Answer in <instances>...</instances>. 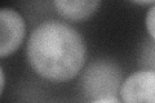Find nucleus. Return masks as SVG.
Here are the masks:
<instances>
[{
  "mask_svg": "<svg viewBox=\"0 0 155 103\" xmlns=\"http://www.w3.org/2000/svg\"><path fill=\"white\" fill-rule=\"evenodd\" d=\"M27 61L38 75L52 81H67L84 66L87 48L75 28L62 22H44L27 43Z\"/></svg>",
  "mask_w": 155,
  "mask_h": 103,
  "instance_id": "nucleus-1",
  "label": "nucleus"
},
{
  "mask_svg": "<svg viewBox=\"0 0 155 103\" xmlns=\"http://www.w3.org/2000/svg\"><path fill=\"white\" fill-rule=\"evenodd\" d=\"M123 73L113 61L97 60L92 62L80 76L81 93L92 101L107 97H116L122 88Z\"/></svg>",
  "mask_w": 155,
  "mask_h": 103,
  "instance_id": "nucleus-2",
  "label": "nucleus"
},
{
  "mask_svg": "<svg viewBox=\"0 0 155 103\" xmlns=\"http://www.w3.org/2000/svg\"><path fill=\"white\" fill-rule=\"evenodd\" d=\"M26 26L22 16L12 8L0 11V57L13 54L25 37Z\"/></svg>",
  "mask_w": 155,
  "mask_h": 103,
  "instance_id": "nucleus-3",
  "label": "nucleus"
},
{
  "mask_svg": "<svg viewBox=\"0 0 155 103\" xmlns=\"http://www.w3.org/2000/svg\"><path fill=\"white\" fill-rule=\"evenodd\" d=\"M123 103H155V72L141 70L128 76L120 88Z\"/></svg>",
  "mask_w": 155,
  "mask_h": 103,
  "instance_id": "nucleus-4",
  "label": "nucleus"
},
{
  "mask_svg": "<svg viewBox=\"0 0 155 103\" xmlns=\"http://www.w3.org/2000/svg\"><path fill=\"white\" fill-rule=\"evenodd\" d=\"M101 5L98 0H57L54 2V7L65 19L69 21H84L89 18L92 14Z\"/></svg>",
  "mask_w": 155,
  "mask_h": 103,
  "instance_id": "nucleus-5",
  "label": "nucleus"
},
{
  "mask_svg": "<svg viewBox=\"0 0 155 103\" xmlns=\"http://www.w3.org/2000/svg\"><path fill=\"white\" fill-rule=\"evenodd\" d=\"M138 65L142 70L155 72V40H146L140 53Z\"/></svg>",
  "mask_w": 155,
  "mask_h": 103,
  "instance_id": "nucleus-6",
  "label": "nucleus"
},
{
  "mask_svg": "<svg viewBox=\"0 0 155 103\" xmlns=\"http://www.w3.org/2000/svg\"><path fill=\"white\" fill-rule=\"evenodd\" d=\"M146 28L151 39L155 40V4L149 9L146 14Z\"/></svg>",
  "mask_w": 155,
  "mask_h": 103,
  "instance_id": "nucleus-7",
  "label": "nucleus"
},
{
  "mask_svg": "<svg viewBox=\"0 0 155 103\" xmlns=\"http://www.w3.org/2000/svg\"><path fill=\"white\" fill-rule=\"evenodd\" d=\"M92 103H122L116 97H107V98H101V99L92 101Z\"/></svg>",
  "mask_w": 155,
  "mask_h": 103,
  "instance_id": "nucleus-8",
  "label": "nucleus"
},
{
  "mask_svg": "<svg viewBox=\"0 0 155 103\" xmlns=\"http://www.w3.org/2000/svg\"><path fill=\"white\" fill-rule=\"evenodd\" d=\"M0 75H2V93L4 92V86H5V75H4L3 67L0 68Z\"/></svg>",
  "mask_w": 155,
  "mask_h": 103,
  "instance_id": "nucleus-9",
  "label": "nucleus"
},
{
  "mask_svg": "<svg viewBox=\"0 0 155 103\" xmlns=\"http://www.w3.org/2000/svg\"><path fill=\"white\" fill-rule=\"evenodd\" d=\"M134 4H140V5H147V4H155V2H153V0H147V2H133Z\"/></svg>",
  "mask_w": 155,
  "mask_h": 103,
  "instance_id": "nucleus-10",
  "label": "nucleus"
}]
</instances>
